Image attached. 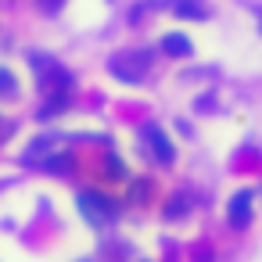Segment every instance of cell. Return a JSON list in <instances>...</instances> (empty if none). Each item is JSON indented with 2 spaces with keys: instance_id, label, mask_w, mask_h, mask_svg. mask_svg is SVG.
I'll return each mask as SVG.
<instances>
[{
  "instance_id": "obj_11",
  "label": "cell",
  "mask_w": 262,
  "mask_h": 262,
  "mask_svg": "<svg viewBox=\"0 0 262 262\" xmlns=\"http://www.w3.org/2000/svg\"><path fill=\"white\" fill-rule=\"evenodd\" d=\"M0 94H15V76L8 69H0Z\"/></svg>"
},
{
  "instance_id": "obj_8",
  "label": "cell",
  "mask_w": 262,
  "mask_h": 262,
  "mask_svg": "<svg viewBox=\"0 0 262 262\" xmlns=\"http://www.w3.org/2000/svg\"><path fill=\"white\" fill-rule=\"evenodd\" d=\"M190 212V205H187V198H172L169 205H165V219H183Z\"/></svg>"
},
{
  "instance_id": "obj_5",
  "label": "cell",
  "mask_w": 262,
  "mask_h": 262,
  "mask_svg": "<svg viewBox=\"0 0 262 262\" xmlns=\"http://www.w3.org/2000/svg\"><path fill=\"white\" fill-rule=\"evenodd\" d=\"M226 219H230L233 230H244V226L251 223V190H237V194L230 198V205H226Z\"/></svg>"
},
{
  "instance_id": "obj_4",
  "label": "cell",
  "mask_w": 262,
  "mask_h": 262,
  "mask_svg": "<svg viewBox=\"0 0 262 262\" xmlns=\"http://www.w3.org/2000/svg\"><path fill=\"white\" fill-rule=\"evenodd\" d=\"M151 8H169L176 18H190V22H205L208 18L205 0H155Z\"/></svg>"
},
{
  "instance_id": "obj_10",
  "label": "cell",
  "mask_w": 262,
  "mask_h": 262,
  "mask_svg": "<svg viewBox=\"0 0 262 262\" xmlns=\"http://www.w3.org/2000/svg\"><path fill=\"white\" fill-rule=\"evenodd\" d=\"M104 169H108V176L112 180H126L129 172H126V165H122V158H115V155H108L104 158Z\"/></svg>"
},
{
  "instance_id": "obj_2",
  "label": "cell",
  "mask_w": 262,
  "mask_h": 262,
  "mask_svg": "<svg viewBox=\"0 0 262 262\" xmlns=\"http://www.w3.org/2000/svg\"><path fill=\"white\" fill-rule=\"evenodd\" d=\"M108 72L122 83H144L151 72V51H122L108 58Z\"/></svg>"
},
{
  "instance_id": "obj_7",
  "label": "cell",
  "mask_w": 262,
  "mask_h": 262,
  "mask_svg": "<svg viewBox=\"0 0 262 262\" xmlns=\"http://www.w3.org/2000/svg\"><path fill=\"white\" fill-rule=\"evenodd\" d=\"M69 108V94H54L43 108H40V119H54V115H61Z\"/></svg>"
},
{
  "instance_id": "obj_1",
  "label": "cell",
  "mask_w": 262,
  "mask_h": 262,
  "mask_svg": "<svg viewBox=\"0 0 262 262\" xmlns=\"http://www.w3.org/2000/svg\"><path fill=\"white\" fill-rule=\"evenodd\" d=\"M79 212H83V219L90 223V226H97V230H104V226H112L115 223V215H119V205H115V198H108V194H101V190H79Z\"/></svg>"
},
{
  "instance_id": "obj_9",
  "label": "cell",
  "mask_w": 262,
  "mask_h": 262,
  "mask_svg": "<svg viewBox=\"0 0 262 262\" xmlns=\"http://www.w3.org/2000/svg\"><path fill=\"white\" fill-rule=\"evenodd\" d=\"M43 165H47L51 172H69V169L76 165V158H72V155L65 151V155H58V158H51V162H43Z\"/></svg>"
},
{
  "instance_id": "obj_3",
  "label": "cell",
  "mask_w": 262,
  "mask_h": 262,
  "mask_svg": "<svg viewBox=\"0 0 262 262\" xmlns=\"http://www.w3.org/2000/svg\"><path fill=\"white\" fill-rule=\"evenodd\" d=\"M140 140H147V147H151V155L162 162V165H169L172 158H176V147H172V140L155 126V122H147V126H140Z\"/></svg>"
},
{
  "instance_id": "obj_6",
  "label": "cell",
  "mask_w": 262,
  "mask_h": 262,
  "mask_svg": "<svg viewBox=\"0 0 262 262\" xmlns=\"http://www.w3.org/2000/svg\"><path fill=\"white\" fill-rule=\"evenodd\" d=\"M162 51L169 54V58H190V40L183 36V33H169V36H162Z\"/></svg>"
},
{
  "instance_id": "obj_13",
  "label": "cell",
  "mask_w": 262,
  "mask_h": 262,
  "mask_svg": "<svg viewBox=\"0 0 262 262\" xmlns=\"http://www.w3.org/2000/svg\"><path fill=\"white\" fill-rule=\"evenodd\" d=\"M255 15H258V26H262V8H255Z\"/></svg>"
},
{
  "instance_id": "obj_12",
  "label": "cell",
  "mask_w": 262,
  "mask_h": 262,
  "mask_svg": "<svg viewBox=\"0 0 262 262\" xmlns=\"http://www.w3.org/2000/svg\"><path fill=\"white\" fill-rule=\"evenodd\" d=\"M61 4H65V0H40V11L54 15V11H61Z\"/></svg>"
}]
</instances>
